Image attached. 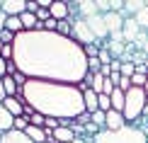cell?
Listing matches in <instances>:
<instances>
[{
	"mask_svg": "<svg viewBox=\"0 0 148 143\" xmlns=\"http://www.w3.org/2000/svg\"><path fill=\"white\" fill-rule=\"evenodd\" d=\"M12 46L15 66L27 80L78 85L88 78V56L75 39L56 32H22Z\"/></svg>",
	"mask_w": 148,
	"mask_h": 143,
	"instance_id": "cell-1",
	"label": "cell"
},
{
	"mask_svg": "<svg viewBox=\"0 0 148 143\" xmlns=\"http://www.w3.org/2000/svg\"><path fill=\"white\" fill-rule=\"evenodd\" d=\"M20 97L24 99L27 107H32V112H36L41 116H53L58 121L63 119L75 121L80 114H85L83 92L78 90V85L27 80L20 88Z\"/></svg>",
	"mask_w": 148,
	"mask_h": 143,
	"instance_id": "cell-2",
	"label": "cell"
},
{
	"mask_svg": "<svg viewBox=\"0 0 148 143\" xmlns=\"http://www.w3.org/2000/svg\"><path fill=\"white\" fill-rule=\"evenodd\" d=\"M95 143H148L146 131L138 126H124L119 131H102L95 136Z\"/></svg>",
	"mask_w": 148,
	"mask_h": 143,
	"instance_id": "cell-3",
	"label": "cell"
},
{
	"mask_svg": "<svg viewBox=\"0 0 148 143\" xmlns=\"http://www.w3.org/2000/svg\"><path fill=\"white\" fill-rule=\"evenodd\" d=\"M71 39H75V41H78L80 46H90V44H97L95 34L90 32L88 22H85L83 17H78V20H73V34H71Z\"/></svg>",
	"mask_w": 148,
	"mask_h": 143,
	"instance_id": "cell-4",
	"label": "cell"
},
{
	"mask_svg": "<svg viewBox=\"0 0 148 143\" xmlns=\"http://www.w3.org/2000/svg\"><path fill=\"white\" fill-rule=\"evenodd\" d=\"M124 126H129V124H126L121 112L109 109L107 114H104V131H119V129H124Z\"/></svg>",
	"mask_w": 148,
	"mask_h": 143,
	"instance_id": "cell-5",
	"label": "cell"
},
{
	"mask_svg": "<svg viewBox=\"0 0 148 143\" xmlns=\"http://www.w3.org/2000/svg\"><path fill=\"white\" fill-rule=\"evenodd\" d=\"M88 27H90V32L95 34V39L100 41V39H109V32H107V27H104V20H102V15H92L88 17Z\"/></svg>",
	"mask_w": 148,
	"mask_h": 143,
	"instance_id": "cell-6",
	"label": "cell"
},
{
	"mask_svg": "<svg viewBox=\"0 0 148 143\" xmlns=\"http://www.w3.org/2000/svg\"><path fill=\"white\" fill-rule=\"evenodd\" d=\"M143 32V29L138 27V22L134 20V17H124V27H121V34H124V41L126 44H134V39Z\"/></svg>",
	"mask_w": 148,
	"mask_h": 143,
	"instance_id": "cell-7",
	"label": "cell"
},
{
	"mask_svg": "<svg viewBox=\"0 0 148 143\" xmlns=\"http://www.w3.org/2000/svg\"><path fill=\"white\" fill-rule=\"evenodd\" d=\"M102 20H104V27H107L109 34L121 32V27H124V15L121 12H107V15H102Z\"/></svg>",
	"mask_w": 148,
	"mask_h": 143,
	"instance_id": "cell-8",
	"label": "cell"
},
{
	"mask_svg": "<svg viewBox=\"0 0 148 143\" xmlns=\"http://www.w3.org/2000/svg\"><path fill=\"white\" fill-rule=\"evenodd\" d=\"M3 12L5 17H20L22 12H27V3L24 0H3Z\"/></svg>",
	"mask_w": 148,
	"mask_h": 143,
	"instance_id": "cell-9",
	"label": "cell"
},
{
	"mask_svg": "<svg viewBox=\"0 0 148 143\" xmlns=\"http://www.w3.org/2000/svg\"><path fill=\"white\" fill-rule=\"evenodd\" d=\"M3 107L10 112L12 116H24V99L20 95H15V97H5V102H3Z\"/></svg>",
	"mask_w": 148,
	"mask_h": 143,
	"instance_id": "cell-10",
	"label": "cell"
},
{
	"mask_svg": "<svg viewBox=\"0 0 148 143\" xmlns=\"http://www.w3.org/2000/svg\"><path fill=\"white\" fill-rule=\"evenodd\" d=\"M49 12H51V17H53L56 22L71 20V15H68V3H66V0H53L51 8H49Z\"/></svg>",
	"mask_w": 148,
	"mask_h": 143,
	"instance_id": "cell-11",
	"label": "cell"
},
{
	"mask_svg": "<svg viewBox=\"0 0 148 143\" xmlns=\"http://www.w3.org/2000/svg\"><path fill=\"white\" fill-rule=\"evenodd\" d=\"M78 10H80V17H83V20H88V17H92V15H100V10H97V0H80Z\"/></svg>",
	"mask_w": 148,
	"mask_h": 143,
	"instance_id": "cell-12",
	"label": "cell"
},
{
	"mask_svg": "<svg viewBox=\"0 0 148 143\" xmlns=\"http://www.w3.org/2000/svg\"><path fill=\"white\" fill-rule=\"evenodd\" d=\"M0 143H32V141H29V136L24 131H15V129H12V131L0 136Z\"/></svg>",
	"mask_w": 148,
	"mask_h": 143,
	"instance_id": "cell-13",
	"label": "cell"
},
{
	"mask_svg": "<svg viewBox=\"0 0 148 143\" xmlns=\"http://www.w3.org/2000/svg\"><path fill=\"white\" fill-rule=\"evenodd\" d=\"M83 102H85V112H88V114L100 112V104H97V92L85 90V92H83Z\"/></svg>",
	"mask_w": 148,
	"mask_h": 143,
	"instance_id": "cell-14",
	"label": "cell"
},
{
	"mask_svg": "<svg viewBox=\"0 0 148 143\" xmlns=\"http://www.w3.org/2000/svg\"><path fill=\"white\" fill-rule=\"evenodd\" d=\"M12 124H15V116L10 114L8 109L0 104V133H8V131H12Z\"/></svg>",
	"mask_w": 148,
	"mask_h": 143,
	"instance_id": "cell-15",
	"label": "cell"
},
{
	"mask_svg": "<svg viewBox=\"0 0 148 143\" xmlns=\"http://www.w3.org/2000/svg\"><path fill=\"white\" fill-rule=\"evenodd\" d=\"M143 8H146V0H124V12L129 17H136ZM124 12H121V15H124Z\"/></svg>",
	"mask_w": 148,
	"mask_h": 143,
	"instance_id": "cell-16",
	"label": "cell"
},
{
	"mask_svg": "<svg viewBox=\"0 0 148 143\" xmlns=\"http://www.w3.org/2000/svg\"><path fill=\"white\" fill-rule=\"evenodd\" d=\"M24 133L29 136V141H32V143H46V131L41 126H32V124H29Z\"/></svg>",
	"mask_w": 148,
	"mask_h": 143,
	"instance_id": "cell-17",
	"label": "cell"
},
{
	"mask_svg": "<svg viewBox=\"0 0 148 143\" xmlns=\"http://www.w3.org/2000/svg\"><path fill=\"white\" fill-rule=\"evenodd\" d=\"M109 99H112V109L114 112H124V102H126V92L116 88L112 95H109Z\"/></svg>",
	"mask_w": 148,
	"mask_h": 143,
	"instance_id": "cell-18",
	"label": "cell"
},
{
	"mask_svg": "<svg viewBox=\"0 0 148 143\" xmlns=\"http://www.w3.org/2000/svg\"><path fill=\"white\" fill-rule=\"evenodd\" d=\"M53 138H56L58 143H71L73 138H75V133H73V129H68V126H58L56 131H53Z\"/></svg>",
	"mask_w": 148,
	"mask_h": 143,
	"instance_id": "cell-19",
	"label": "cell"
},
{
	"mask_svg": "<svg viewBox=\"0 0 148 143\" xmlns=\"http://www.w3.org/2000/svg\"><path fill=\"white\" fill-rule=\"evenodd\" d=\"M3 88H5V95H8V97L20 95V85L15 83V78H12V75H5L3 78Z\"/></svg>",
	"mask_w": 148,
	"mask_h": 143,
	"instance_id": "cell-20",
	"label": "cell"
},
{
	"mask_svg": "<svg viewBox=\"0 0 148 143\" xmlns=\"http://www.w3.org/2000/svg\"><path fill=\"white\" fill-rule=\"evenodd\" d=\"M5 29H8V32H12L15 36L24 32V27H22V20H20V17H8V20H5Z\"/></svg>",
	"mask_w": 148,
	"mask_h": 143,
	"instance_id": "cell-21",
	"label": "cell"
},
{
	"mask_svg": "<svg viewBox=\"0 0 148 143\" xmlns=\"http://www.w3.org/2000/svg\"><path fill=\"white\" fill-rule=\"evenodd\" d=\"M20 20H22L24 32H34V29H36V17H34V12H22Z\"/></svg>",
	"mask_w": 148,
	"mask_h": 143,
	"instance_id": "cell-22",
	"label": "cell"
},
{
	"mask_svg": "<svg viewBox=\"0 0 148 143\" xmlns=\"http://www.w3.org/2000/svg\"><path fill=\"white\" fill-rule=\"evenodd\" d=\"M56 34H61V36H68V39H71V34H73V22H71V20L58 22V24H56Z\"/></svg>",
	"mask_w": 148,
	"mask_h": 143,
	"instance_id": "cell-23",
	"label": "cell"
},
{
	"mask_svg": "<svg viewBox=\"0 0 148 143\" xmlns=\"http://www.w3.org/2000/svg\"><path fill=\"white\" fill-rule=\"evenodd\" d=\"M134 20H136V22H138V27H141V29H143V32H148V3H146V8H143V10H141V12H138V15H136V17H134Z\"/></svg>",
	"mask_w": 148,
	"mask_h": 143,
	"instance_id": "cell-24",
	"label": "cell"
},
{
	"mask_svg": "<svg viewBox=\"0 0 148 143\" xmlns=\"http://www.w3.org/2000/svg\"><path fill=\"white\" fill-rule=\"evenodd\" d=\"M134 73H136V66H134L131 61H121V70H119V75H121V78H134Z\"/></svg>",
	"mask_w": 148,
	"mask_h": 143,
	"instance_id": "cell-25",
	"label": "cell"
},
{
	"mask_svg": "<svg viewBox=\"0 0 148 143\" xmlns=\"http://www.w3.org/2000/svg\"><path fill=\"white\" fill-rule=\"evenodd\" d=\"M146 41H148V32H141L136 39H134V51H143V46H146Z\"/></svg>",
	"mask_w": 148,
	"mask_h": 143,
	"instance_id": "cell-26",
	"label": "cell"
},
{
	"mask_svg": "<svg viewBox=\"0 0 148 143\" xmlns=\"http://www.w3.org/2000/svg\"><path fill=\"white\" fill-rule=\"evenodd\" d=\"M97 104H100V112H109L112 109V99H109V95H97Z\"/></svg>",
	"mask_w": 148,
	"mask_h": 143,
	"instance_id": "cell-27",
	"label": "cell"
},
{
	"mask_svg": "<svg viewBox=\"0 0 148 143\" xmlns=\"http://www.w3.org/2000/svg\"><path fill=\"white\" fill-rule=\"evenodd\" d=\"M27 126H29V119H27V116H17L15 124H12L15 131H27Z\"/></svg>",
	"mask_w": 148,
	"mask_h": 143,
	"instance_id": "cell-28",
	"label": "cell"
},
{
	"mask_svg": "<svg viewBox=\"0 0 148 143\" xmlns=\"http://www.w3.org/2000/svg\"><path fill=\"white\" fill-rule=\"evenodd\" d=\"M83 51L88 58H97V53H100V46L97 44H90V46H83Z\"/></svg>",
	"mask_w": 148,
	"mask_h": 143,
	"instance_id": "cell-29",
	"label": "cell"
},
{
	"mask_svg": "<svg viewBox=\"0 0 148 143\" xmlns=\"http://www.w3.org/2000/svg\"><path fill=\"white\" fill-rule=\"evenodd\" d=\"M0 41H3V44H15V34L8 32V29H3V32H0Z\"/></svg>",
	"mask_w": 148,
	"mask_h": 143,
	"instance_id": "cell-30",
	"label": "cell"
},
{
	"mask_svg": "<svg viewBox=\"0 0 148 143\" xmlns=\"http://www.w3.org/2000/svg\"><path fill=\"white\" fill-rule=\"evenodd\" d=\"M44 119H46V116H41V114H36V112H34V114L29 116V124H32V126H41V129H44Z\"/></svg>",
	"mask_w": 148,
	"mask_h": 143,
	"instance_id": "cell-31",
	"label": "cell"
},
{
	"mask_svg": "<svg viewBox=\"0 0 148 143\" xmlns=\"http://www.w3.org/2000/svg\"><path fill=\"white\" fill-rule=\"evenodd\" d=\"M104 114H107V112H95V114H92V124H97L100 129H104Z\"/></svg>",
	"mask_w": 148,
	"mask_h": 143,
	"instance_id": "cell-32",
	"label": "cell"
},
{
	"mask_svg": "<svg viewBox=\"0 0 148 143\" xmlns=\"http://www.w3.org/2000/svg\"><path fill=\"white\" fill-rule=\"evenodd\" d=\"M119 90H131V78H119Z\"/></svg>",
	"mask_w": 148,
	"mask_h": 143,
	"instance_id": "cell-33",
	"label": "cell"
},
{
	"mask_svg": "<svg viewBox=\"0 0 148 143\" xmlns=\"http://www.w3.org/2000/svg\"><path fill=\"white\" fill-rule=\"evenodd\" d=\"M5 75H8V61L0 56V78H5Z\"/></svg>",
	"mask_w": 148,
	"mask_h": 143,
	"instance_id": "cell-34",
	"label": "cell"
},
{
	"mask_svg": "<svg viewBox=\"0 0 148 143\" xmlns=\"http://www.w3.org/2000/svg\"><path fill=\"white\" fill-rule=\"evenodd\" d=\"M109 68H112V73H119V70H121V61H119V58H112Z\"/></svg>",
	"mask_w": 148,
	"mask_h": 143,
	"instance_id": "cell-35",
	"label": "cell"
},
{
	"mask_svg": "<svg viewBox=\"0 0 148 143\" xmlns=\"http://www.w3.org/2000/svg\"><path fill=\"white\" fill-rule=\"evenodd\" d=\"M5 97H8V95H5V88H3V78H0V104L5 102Z\"/></svg>",
	"mask_w": 148,
	"mask_h": 143,
	"instance_id": "cell-36",
	"label": "cell"
},
{
	"mask_svg": "<svg viewBox=\"0 0 148 143\" xmlns=\"http://www.w3.org/2000/svg\"><path fill=\"white\" fill-rule=\"evenodd\" d=\"M5 20H8V17H5V12L0 10V32H3V29H5Z\"/></svg>",
	"mask_w": 148,
	"mask_h": 143,
	"instance_id": "cell-37",
	"label": "cell"
},
{
	"mask_svg": "<svg viewBox=\"0 0 148 143\" xmlns=\"http://www.w3.org/2000/svg\"><path fill=\"white\" fill-rule=\"evenodd\" d=\"M143 53H146V58H148V41H146V46H143Z\"/></svg>",
	"mask_w": 148,
	"mask_h": 143,
	"instance_id": "cell-38",
	"label": "cell"
},
{
	"mask_svg": "<svg viewBox=\"0 0 148 143\" xmlns=\"http://www.w3.org/2000/svg\"><path fill=\"white\" fill-rule=\"evenodd\" d=\"M0 51H3V41H0Z\"/></svg>",
	"mask_w": 148,
	"mask_h": 143,
	"instance_id": "cell-39",
	"label": "cell"
},
{
	"mask_svg": "<svg viewBox=\"0 0 148 143\" xmlns=\"http://www.w3.org/2000/svg\"><path fill=\"white\" fill-rule=\"evenodd\" d=\"M0 10H3V0H0Z\"/></svg>",
	"mask_w": 148,
	"mask_h": 143,
	"instance_id": "cell-40",
	"label": "cell"
},
{
	"mask_svg": "<svg viewBox=\"0 0 148 143\" xmlns=\"http://www.w3.org/2000/svg\"><path fill=\"white\" fill-rule=\"evenodd\" d=\"M0 136H3V133H0Z\"/></svg>",
	"mask_w": 148,
	"mask_h": 143,
	"instance_id": "cell-41",
	"label": "cell"
}]
</instances>
